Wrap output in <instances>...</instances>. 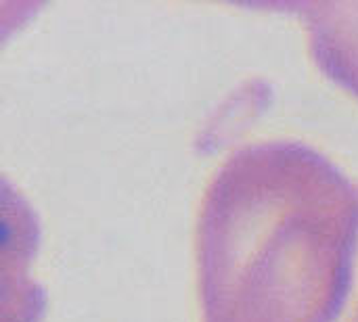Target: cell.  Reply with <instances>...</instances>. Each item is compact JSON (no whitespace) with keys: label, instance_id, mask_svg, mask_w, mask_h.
Masks as SVG:
<instances>
[{"label":"cell","instance_id":"cell-1","mask_svg":"<svg viewBox=\"0 0 358 322\" xmlns=\"http://www.w3.org/2000/svg\"><path fill=\"white\" fill-rule=\"evenodd\" d=\"M201 322H358V182L317 147H237L197 218Z\"/></svg>","mask_w":358,"mask_h":322},{"label":"cell","instance_id":"cell-2","mask_svg":"<svg viewBox=\"0 0 358 322\" xmlns=\"http://www.w3.org/2000/svg\"><path fill=\"white\" fill-rule=\"evenodd\" d=\"M40 243L38 212L0 174V322H44L48 295L31 272Z\"/></svg>","mask_w":358,"mask_h":322},{"label":"cell","instance_id":"cell-3","mask_svg":"<svg viewBox=\"0 0 358 322\" xmlns=\"http://www.w3.org/2000/svg\"><path fill=\"white\" fill-rule=\"evenodd\" d=\"M256 8L296 13L306 25L319 69L358 96V2H260Z\"/></svg>","mask_w":358,"mask_h":322},{"label":"cell","instance_id":"cell-4","mask_svg":"<svg viewBox=\"0 0 358 322\" xmlns=\"http://www.w3.org/2000/svg\"><path fill=\"white\" fill-rule=\"evenodd\" d=\"M42 8L38 2H0V46Z\"/></svg>","mask_w":358,"mask_h":322}]
</instances>
